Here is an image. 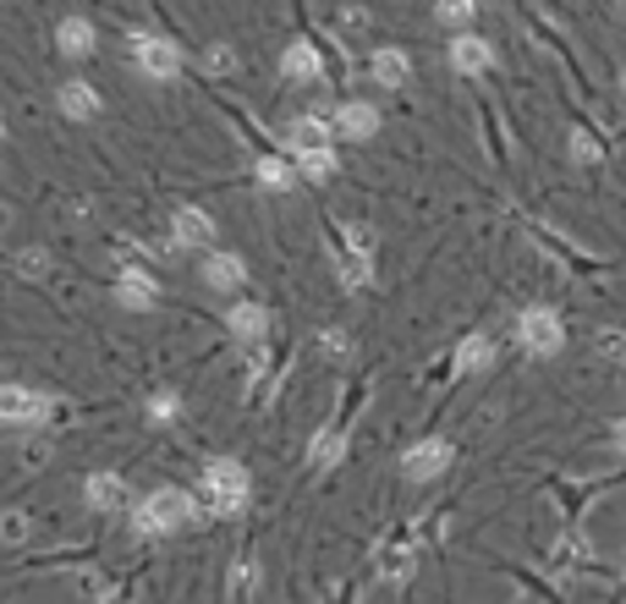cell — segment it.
Masks as SVG:
<instances>
[{"mask_svg": "<svg viewBox=\"0 0 626 604\" xmlns=\"http://www.w3.org/2000/svg\"><path fill=\"white\" fill-rule=\"evenodd\" d=\"M182 523H193V494H188V489L159 484V489H149V494H143V505H138V534H143V539L176 534Z\"/></svg>", "mask_w": 626, "mask_h": 604, "instance_id": "obj_1", "label": "cell"}, {"mask_svg": "<svg viewBox=\"0 0 626 604\" xmlns=\"http://www.w3.org/2000/svg\"><path fill=\"white\" fill-rule=\"evenodd\" d=\"M247 494H253V478H247V467H242V462L215 457V462L204 467V500H209V511H215V516H237V511L247 505Z\"/></svg>", "mask_w": 626, "mask_h": 604, "instance_id": "obj_2", "label": "cell"}, {"mask_svg": "<svg viewBox=\"0 0 626 604\" xmlns=\"http://www.w3.org/2000/svg\"><path fill=\"white\" fill-rule=\"evenodd\" d=\"M516 340H522V352H533V358H555L566 347V324H561L555 308H522Z\"/></svg>", "mask_w": 626, "mask_h": 604, "instance_id": "obj_3", "label": "cell"}, {"mask_svg": "<svg viewBox=\"0 0 626 604\" xmlns=\"http://www.w3.org/2000/svg\"><path fill=\"white\" fill-rule=\"evenodd\" d=\"M127 50H132V66L154 82H170L182 72V50H176V39H165V34H132Z\"/></svg>", "mask_w": 626, "mask_h": 604, "instance_id": "obj_4", "label": "cell"}, {"mask_svg": "<svg viewBox=\"0 0 626 604\" xmlns=\"http://www.w3.org/2000/svg\"><path fill=\"white\" fill-rule=\"evenodd\" d=\"M55 412L50 396L28 390V385H0V423L7 428H23V423H44Z\"/></svg>", "mask_w": 626, "mask_h": 604, "instance_id": "obj_5", "label": "cell"}, {"mask_svg": "<svg viewBox=\"0 0 626 604\" xmlns=\"http://www.w3.org/2000/svg\"><path fill=\"white\" fill-rule=\"evenodd\" d=\"M451 440H418V446H407L401 451V473L412 478V484H434L445 467H451Z\"/></svg>", "mask_w": 626, "mask_h": 604, "instance_id": "obj_6", "label": "cell"}, {"mask_svg": "<svg viewBox=\"0 0 626 604\" xmlns=\"http://www.w3.org/2000/svg\"><path fill=\"white\" fill-rule=\"evenodd\" d=\"M170 236H176V247H215V220L199 209V204H182L170 215Z\"/></svg>", "mask_w": 626, "mask_h": 604, "instance_id": "obj_7", "label": "cell"}, {"mask_svg": "<svg viewBox=\"0 0 626 604\" xmlns=\"http://www.w3.org/2000/svg\"><path fill=\"white\" fill-rule=\"evenodd\" d=\"M281 72H286L292 82H319V77H324V55H319V44H314V39H292L286 55H281Z\"/></svg>", "mask_w": 626, "mask_h": 604, "instance_id": "obj_8", "label": "cell"}, {"mask_svg": "<svg viewBox=\"0 0 626 604\" xmlns=\"http://www.w3.org/2000/svg\"><path fill=\"white\" fill-rule=\"evenodd\" d=\"M335 132H341L346 143H369V138L380 132V111L363 105V100H352V105L335 111Z\"/></svg>", "mask_w": 626, "mask_h": 604, "instance_id": "obj_9", "label": "cell"}, {"mask_svg": "<svg viewBox=\"0 0 626 604\" xmlns=\"http://www.w3.org/2000/svg\"><path fill=\"white\" fill-rule=\"evenodd\" d=\"M451 66H457L462 77H478V72H489V66H495V50H489V39H478V34H457V39H451Z\"/></svg>", "mask_w": 626, "mask_h": 604, "instance_id": "obj_10", "label": "cell"}, {"mask_svg": "<svg viewBox=\"0 0 626 604\" xmlns=\"http://www.w3.org/2000/svg\"><path fill=\"white\" fill-rule=\"evenodd\" d=\"M55 105H61V116H66V121H94V116H100V94L88 89L82 77L61 82V94H55Z\"/></svg>", "mask_w": 626, "mask_h": 604, "instance_id": "obj_11", "label": "cell"}, {"mask_svg": "<svg viewBox=\"0 0 626 604\" xmlns=\"http://www.w3.org/2000/svg\"><path fill=\"white\" fill-rule=\"evenodd\" d=\"M226 330L237 340H264V335H270V308H264V303H231Z\"/></svg>", "mask_w": 626, "mask_h": 604, "instance_id": "obj_12", "label": "cell"}, {"mask_svg": "<svg viewBox=\"0 0 626 604\" xmlns=\"http://www.w3.org/2000/svg\"><path fill=\"white\" fill-rule=\"evenodd\" d=\"M82 500L94 505V511H122L127 505V484H122V473H94L82 484Z\"/></svg>", "mask_w": 626, "mask_h": 604, "instance_id": "obj_13", "label": "cell"}, {"mask_svg": "<svg viewBox=\"0 0 626 604\" xmlns=\"http://www.w3.org/2000/svg\"><path fill=\"white\" fill-rule=\"evenodd\" d=\"M369 72H374V82H385V89H401V82L412 77V55L407 50H374V61H369Z\"/></svg>", "mask_w": 626, "mask_h": 604, "instance_id": "obj_14", "label": "cell"}, {"mask_svg": "<svg viewBox=\"0 0 626 604\" xmlns=\"http://www.w3.org/2000/svg\"><path fill=\"white\" fill-rule=\"evenodd\" d=\"M204 281L215 286V292H237L242 281H247V265L237 253H209V265H204Z\"/></svg>", "mask_w": 626, "mask_h": 604, "instance_id": "obj_15", "label": "cell"}, {"mask_svg": "<svg viewBox=\"0 0 626 604\" xmlns=\"http://www.w3.org/2000/svg\"><path fill=\"white\" fill-rule=\"evenodd\" d=\"M330 132H335V121H324V116H297L286 138H292V154H308V149H324Z\"/></svg>", "mask_w": 626, "mask_h": 604, "instance_id": "obj_16", "label": "cell"}, {"mask_svg": "<svg viewBox=\"0 0 626 604\" xmlns=\"http://www.w3.org/2000/svg\"><path fill=\"white\" fill-rule=\"evenodd\" d=\"M495 363V340L489 335H468L462 347H457V374H478Z\"/></svg>", "mask_w": 626, "mask_h": 604, "instance_id": "obj_17", "label": "cell"}, {"mask_svg": "<svg viewBox=\"0 0 626 604\" xmlns=\"http://www.w3.org/2000/svg\"><path fill=\"white\" fill-rule=\"evenodd\" d=\"M116 297H122V308H154V303H159V286H154L149 275L127 270V275H122V286H116Z\"/></svg>", "mask_w": 626, "mask_h": 604, "instance_id": "obj_18", "label": "cell"}, {"mask_svg": "<svg viewBox=\"0 0 626 604\" xmlns=\"http://www.w3.org/2000/svg\"><path fill=\"white\" fill-rule=\"evenodd\" d=\"M341 451H346V435H341V428H319V440L308 446V467H314V473H324V467H335V462H341Z\"/></svg>", "mask_w": 626, "mask_h": 604, "instance_id": "obj_19", "label": "cell"}, {"mask_svg": "<svg viewBox=\"0 0 626 604\" xmlns=\"http://www.w3.org/2000/svg\"><path fill=\"white\" fill-rule=\"evenodd\" d=\"M55 44H61L66 55H94V28H88L82 17H66V23L55 28Z\"/></svg>", "mask_w": 626, "mask_h": 604, "instance_id": "obj_20", "label": "cell"}, {"mask_svg": "<svg viewBox=\"0 0 626 604\" xmlns=\"http://www.w3.org/2000/svg\"><path fill=\"white\" fill-rule=\"evenodd\" d=\"M258 182L270 188V193H286V188L297 182V170H292L286 159H276V154H270V159H258Z\"/></svg>", "mask_w": 626, "mask_h": 604, "instance_id": "obj_21", "label": "cell"}, {"mask_svg": "<svg viewBox=\"0 0 626 604\" xmlns=\"http://www.w3.org/2000/svg\"><path fill=\"white\" fill-rule=\"evenodd\" d=\"M297 165H303V177H308V182H330V177H335V154H330V143L297 154Z\"/></svg>", "mask_w": 626, "mask_h": 604, "instance_id": "obj_22", "label": "cell"}, {"mask_svg": "<svg viewBox=\"0 0 626 604\" xmlns=\"http://www.w3.org/2000/svg\"><path fill=\"white\" fill-rule=\"evenodd\" d=\"M434 17L451 23V28H468L473 23V0H434Z\"/></svg>", "mask_w": 626, "mask_h": 604, "instance_id": "obj_23", "label": "cell"}, {"mask_svg": "<svg viewBox=\"0 0 626 604\" xmlns=\"http://www.w3.org/2000/svg\"><path fill=\"white\" fill-rule=\"evenodd\" d=\"M204 61H209V72H237V50L231 44H209Z\"/></svg>", "mask_w": 626, "mask_h": 604, "instance_id": "obj_24", "label": "cell"}, {"mask_svg": "<svg viewBox=\"0 0 626 604\" xmlns=\"http://www.w3.org/2000/svg\"><path fill=\"white\" fill-rule=\"evenodd\" d=\"M572 154H577L583 165H593V159H599V143H593L588 132H572Z\"/></svg>", "mask_w": 626, "mask_h": 604, "instance_id": "obj_25", "label": "cell"}, {"mask_svg": "<svg viewBox=\"0 0 626 604\" xmlns=\"http://www.w3.org/2000/svg\"><path fill=\"white\" fill-rule=\"evenodd\" d=\"M324 352L330 358H346L352 347H346V330H324Z\"/></svg>", "mask_w": 626, "mask_h": 604, "instance_id": "obj_26", "label": "cell"}, {"mask_svg": "<svg viewBox=\"0 0 626 604\" xmlns=\"http://www.w3.org/2000/svg\"><path fill=\"white\" fill-rule=\"evenodd\" d=\"M28 534V523H23V511H12L7 523H0V539H23Z\"/></svg>", "mask_w": 626, "mask_h": 604, "instance_id": "obj_27", "label": "cell"}, {"mask_svg": "<svg viewBox=\"0 0 626 604\" xmlns=\"http://www.w3.org/2000/svg\"><path fill=\"white\" fill-rule=\"evenodd\" d=\"M149 412H154V417H176V396H170V390H159V396L149 401Z\"/></svg>", "mask_w": 626, "mask_h": 604, "instance_id": "obj_28", "label": "cell"}, {"mask_svg": "<svg viewBox=\"0 0 626 604\" xmlns=\"http://www.w3.org/2000/svg\"><path fill=\"white\" fill-rule=\"evenodd\" d=\"M23 270H28V275H39V270H44V258H39V247H28V253H23Z\"/></svg>", "mask_w": 626, "mask_h": 604, "instance_id": "obj_29", "label": "cell"}, {"mask_svg": "<svg viewBox=\"0 0 626 604\" xmlns=\"http://www.w3.org/2000/svg\"><path fill=\"white\" fill-rule=\"evenodd\" d=\"M615 446H621V451H626V417H621V423H615Z\"/></svg>", "mask_w": 626, "mask_h": 604, "instance_id": "obj_30", "label": "cell"}, {"mask_svg": "<svg viewBox=\"0 0 626 604\" xmlns=\"http://www.w3.org/2000/svg\"><path fill=\"white\" fill-rule=\"evenodd\" d=\"M0 138H7V121H0Z\"/></svg>", "mask_w": 626, "mask_h": 604, "instance_id": "obj_31", "label": "cell"}, {"mask_svg": "<svg viewBox=\"0 0 626 604\" xmlns=\"http://www.w3.org/2000/svg\"><path fill=\"white\" fill-rule=\"evenodd\" d=\"M621 82H626V72H621Z\"/></svg>", "mask_w": 626, "mask_h": 604, "instance_id": "obj_32", "label": "cell"}]
</instances>
